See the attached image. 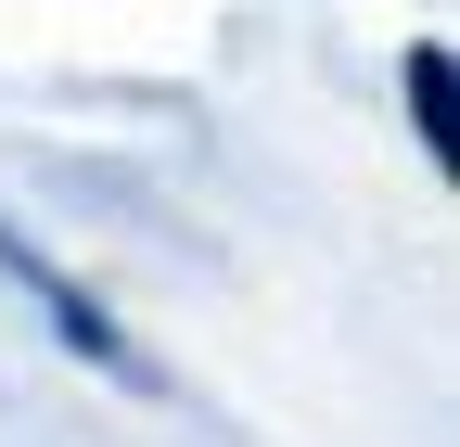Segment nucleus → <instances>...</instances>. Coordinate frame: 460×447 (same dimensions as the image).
Listing matches in <instances>:
<instances>
[{"mask_svg":"<svg viewBox=\"0 0 460 447\" xmlns=\"http://www.w3.org/2000/svg\"><path fill=\"white\" fill-rule=\"evenodd\" d=\"M410 102H422V153L447 166V51H422V65H410Z\"/></svg>","mask_w":460,"mask_h":447,"instance_id":"f257e3e1","label":"nucleus"}]
</instances>
